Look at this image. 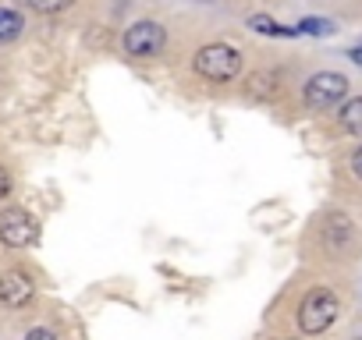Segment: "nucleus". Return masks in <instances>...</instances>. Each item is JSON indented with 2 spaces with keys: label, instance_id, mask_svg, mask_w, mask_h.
Here are the masks:
<instances>
[{
  "label": "nucleus",
  "instance_id": "obj_11",
  "mask_svg": "<svg viewBox=\"0 0 362 340\" xmlns=\"http://www.w3.org/2000/svg\"><path fill=\"white\" fill-rule=\"evenodd\" d=\"M75 0H29V8L40 11V15H57V11H68Z\"/></svg>",
  "mask_w": 362,
  "mask_h": 340
},
{
  "label": "nucleus",
  "instance_id": "obj_12",
  "mask_svg": "<svg viewBox=\"0 0 362 340\" xmlns=\"http://www.w3.org/2000/svg\"><path fill=\"white\" fill-rule=\"evenodd\" d=\"M8 195H11V174L0 166V199H8Z\"/></svg>",
  "mask_w": 362,
  "mask_h": 340
},
{
  "label": "nucleus",
  "instance_id": "obj_6",
  "mask_svg": "<svg viewBox=\"0 0 362 340\" xmlns=\"http://www.w3.org/2000/svg\"><path fill=\"white\" fill-rule=\"evenodd\" d=\"M36 294V284L29 273L22 269H8L4 277H0V301H4L8 308H25Z\"/></svg>",
  "mask_w": 362,
  "mask_h": 340
},
{
  "label": "nucleus",
  "instance_id": "obj_8",
  "mask_svg": "<svg viewBox=\"0 0 362 340\" xmlns=\"http://www.w3.org/2000/svg\"><path fill=\"white\" fill-rule=\"evenodd\" d=\"M337 117H341V128H344L348 135H362V96L348 99Z\"/></svg>",
  "mask_w": 362,
  "mask_h": 340
},
{
  "label": "nucleus",
  "instance_id": "obj_9",
  "mask_svg": "<svg viewBox=\"0 0 362 340\" xmlns=\"http://www.w3.org/2000/svg\"><path fill=\"white\" fill-rule=\"evenodd\" d=\"M22 29H25V22H22V15H18V11L0 8V43L18 40V36H22Z\"/></svg>",
  "mask_w": 362,
  "mask_h": 340
},
{
  "label": "nucleus",
  "instance_id": "obj_10",
  "mask_svg": "<svg viewBox=\"0 0 362 340\" xmlns=\"http://www.w3.org/2000/svg\"><path fill=\"white\" fill-rule=\"evenodd\" d=\"M334 25L327 18H302L298 22V36H330Z\"/></svg>",
  "mask_w": 362,
  "mask_h": 340
},
{
  "label": "nucleus",
  "instance_id": "obj_7",
  "mask_svg": "<svg viewBox=\"0 0 362 340\" xmlns=\"http://www.w3.org/2000/svg\"><path fill=\"white\" fill-rule=\"evenodd\" d=\"M249 29H256V32H263V36H274V40H295V36H298V29L277 25V22L267 18V15H252V18H249Z\"/></svg>",
  "mask_w": 362,
  "mask_h": 340
},
{
  "label": "nucleus",
  "instance_id": "obj_14",
  "mask_svg": "<svg viewBox=\"0 0 362 340\" xmlns=\"http://www.w3.org/2000/svg\"><path fill=\"white\" fill-rule=\"evenodd\" d=\"M351 170H355V178L362 181V145L355 149V156H351Z\"/></svg>",
  "mask_w": 362,
  "mask_h": 340
},
{
  "label": "nucleus",
  "instance_id": "obj_13",
  "mask_svg": "<svg viewBox=\"0 0 362 340\" xmlns=\"http://www.w3.org/2000/svg\"><path fill=\"white\" fill-rule=\"evenodd\" d=\"M25 340H57V336H54L50 329H43V326H40V329H29V336H25Z\"/></svg>",
  "mask_w": 362,
  "mask_h": 340
},
{
  "label": "nucleus",
  "instance_id": "obj_15",
  "mask_svg": "<svg viewBox=\"0 0 362 340\" xmlns=\"http://www.w3.org/2000/svg\"><path fill=\"white\" fill-rule=\"evenodd\" d=\"M351 61H355V64H362V43H358V47L351 50Z\"/></svg>",
  "mask_w": 362,
  "mask_h": 340
},
{
  "label": "nucleus",
  "instance_id": "obj_4",
  "mask_svg": "<svg viewBox=\"0 0 362 340\" xmlns=\"http://www.w3.org/2000/svg\"><path fill=\"white\" fill-rule=\"evenodd\" d=\"M167 43V32L160 22H135L128 32H124V50L132 57H156Z\"/></svg>",
  "mask_w": 362,
  "mask_h": 340
},
{
  "label": "nucleus",
  "instance_id": "obj_1",
  "mask_svg": "<svg viewBox=\"0 0 362 340\" xmlns=\"http://www.w3.org/2000/svg\"><path fill=\"white\" fill-rule=\"evenodd\" d=\"M337 312H341L337 294L327 291V287H316V291H309V294L302 298V305H298V326H302V333L316 336V333H323V329L334 326Z\"/></svg>",
  "mask_w": 362,
  "mask_h": 340
},
{
  "label": "nucleus",
  "instance_id": "obj_3",
  "mask_svg": "<svg viewBox=\"0 0 362 340\" xmlns=\"http://www.w3.org/2000/svg\"><path fill=\"white\" fill-rule=\"evenodd\" d=\"M305 107L309 110H330L337 107L344 96H348V78L337 75V71H320L305 82Z\"/></svg>",
  "mask_w": 362,
  "mask_h": 340
},
{
  "label": "nucleus",
  "instance_id": "obj_5",
  "mask_svg": "<svg viewBox=\"0 0 362 340\" xmlns=\"http://www.w3.org/2000/svg\"><path fill=\"white\" fill-rule=\"evenodd\" d=\"M0 241L11 245V248H25L29 241H36V220L18 206L4 210L0 213Z\"/></svg>",
  "mask_w": 362,
  "mask_h": 340
},
{
  "label": "nucleus",
  "instance_id": "obj_2",
  "mask_svg": "<svg viewBox=\"0 0 362 340\" xmlns=\"http://www.w3.org/2000/svg\"><path fill=\"white\" fill-rule=\"evenodd\" d=\"M192 68L203 78H210V82H231L242 71V54L235 47H228V43H210V47H203L196 54Z\"/></svg>",
  "mask_w": 362,
  "mask_h": 340
}]
</instances>
